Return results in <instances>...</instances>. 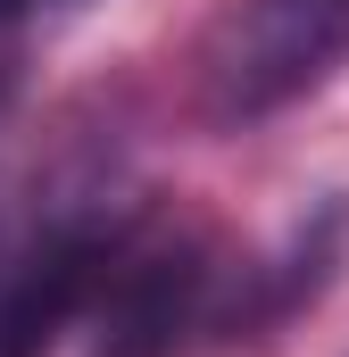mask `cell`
I'll return each mask as SVG.
<instances>
[{
  "mask_svg": "<svg viewBox=\"0 0 349 357\" xmlns=\"http://www.w3.org/2000/svg\"><path fill=\"white\" fill-rule=\"evenodd\" d=\"M349 67V0H242L208 59H200V100L216 125H258L291 100L325 91Z\"/></svg>",
  "mask_w": 349,
  "mask_h": 357,
  "instance_id": "6da1fadb",
  "label": "cell"
},
{
  "mask_svg": "<svg viewBox=\"0 0 349 357\" xmlns=\"http://www.w3.org/2000/svg\"><path fill=\"white\" fill-rule=\"evenodd\" d=\"M225 258L191 225L117 233V258L91 291V357H174L191 333L225 324Z\"/></svg>",
  "mask_w": 349,
  "mask_h": 357,
  "instance_id": "7a4b0ae2",
  "label": "cell"
},
{
  "mask_svg": "<svg viewBox=\"0 0 349 357\" xmlns=\"http://www.w3.org/2000/svg\"><path fill=\"white\" fill-rule=\"evenodd\" d=\"M108 258H117V225H100V216L50 225L0 274V357H50L91 316V291H100Z\"/></svg>",
  "mask_w": 349,
  "mask_h": 357,
  "instance_id": "3957f363",
  "label": "cell"
},
{
  "mask_svg": "<svg viewBox=\"0 0 349 357\" xmlns=\"http://www.w3.org/2000/svg\"><path fill=\"white\" fill-rule=\"evenodd\" d=\"M50 8H75V0H0V25H25V17H50Z\"/></svg>",
  "mask_w": 349,
  "mask_h": 357,
  "instance_id": "277c9868",
  "label": "cell"
},
{
  "mask_svg": "<svg viewBox=\"0 0 349 357\" xmlns=\"http://www.w3.org/2000/svg\"><path fill=\"white\" fill-rule=\"evenodd\" d=\"M0 100H8V67H0Z\"/></svg>",
  "mask_w": 349,
  "mask_h": 357,
  "instance_id": "5b68a950",
  "label": "cell"
}]
</instances>
